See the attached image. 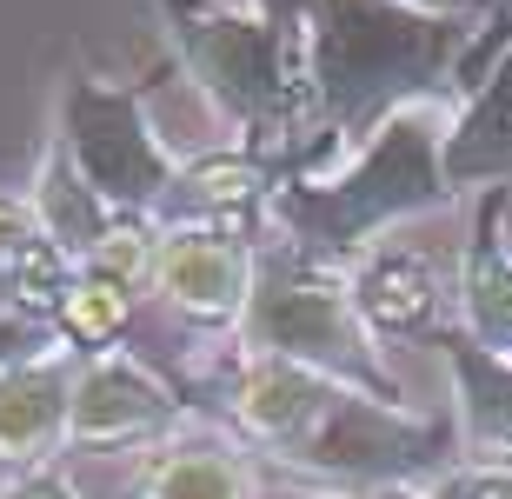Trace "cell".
I'll list each match as a JSON object with an SVG mask.
<instances>
[{
    "label": "cell",
    "instance_id": "cell-20",
    "mask_svg": "<svg viewBox=\"0 0 512 499\" xmlns=\"http://www.w3.org/2000/svg\"><path fill=\"white\" fill-rule=\"evenodd\" d=\"M247 7H253V14H266V20H286V27H293L306 0H247Z\"/></svg>",
    "mask_w": 512,
    "mask_h": 499
},
{
    "label": "cell",
    "instance_id": "cell-11",
    "mask_svg": "<svg viewBox=\"0 0 512 499\" xmlns=\"http://www.w3.org/2000/svg\"><path fill=\"white\" fill-rule=\"evenodd\" d=\"M20 200H27V213H34L40 240H47L67 267H87V260H94V253L120 233V213L87 187V173L67 160V147H60L54 134H47V147H40L34 180H27Z\"/></svg>",
    "mask_w": 512,
    "mask_h": 499
},
{
    "label": "cell",
    "instance_id": "cell-9",
    "mask_svg": "<svg viewBox=\"0 0 512 499\" xmlns=\"http://www.w3.org/2000/svg\"><path fill=\"white\" fill-rule=\"evenodd\" d=\"M346 287H353V307L373 327V340H433L446 327V287L426 253L413 247H373L346 267Z\"/></svg>",
    "mask_w": 512,
    "mask_h": 499
},
{
    "label": "cell",
    "instance_id": "cell-15",
    "mask_svg": "<svg viewBox=\"0 0 512 499\" xmlns=\"http://www.w3.org/2000/svg\"><path fill=\"white\" fill-rule=\"evenodd\" d=\"M67 280H74V267L40 240L27 200L0 193V307L27 313V320H54Z\"/></svg>",
    "mask_w": 512,
    "mask_h": 499
},
{
    "label": "cell",
    "instance_id": "cell-17",
    "mask_svg": "<svg viewBox=\"0 0 512 499\" xmlns=\"http://www.w3.org/2000/svg\"><path fill=\"white\" fill-rule=\"evenodd\" d=\"M426 499H512V466H479V460H453L439 466L433 480H419Z\"/></svg>",
    "mask_w": 512,
    "mask_h": 499
},
{
    "label": "cell",
    "instance_id": "cell-6",
    "mask_svg": "<svg viewBox=\"0 0 512 499\" xmlns=\"http://www.w3.org/2000/svg\"><path fill=\"white\" fill-rule=\"evenodd\" d=\"M187 433V400L127 346L87 353L74 366V420L67 446H167Z\"/></svg>",
    "mask_w": 512,
    "mask_h": 499
},
{
    "label": "cell",
    "instance_id": "cell-5",
    "mask_svg": "<svg viewBox=\"0 0 512 499\" xmlns=\"http://www.w3.org/2000/svg\"><path fill=\"white\" fill-rule=\"evenodd\" d=\"M54 140L120 220H153L160 227L187 160L160 140V127L147 114V87H120V80L74 67L54 94Z\"/></svg>",
    "mask_w": 512,
    "mask_h": 499
},
{
    "label": "cell",
    "instance_id": "cell-8",
    "mask_svg": "<svg viewBox=\"0 0 512 499\" xmlns=\"http://www.w3.org/2000/svg\"><path fill=\"white\" fill-rule=\"evenodd\" d=\"M74 346H34L0 366V466L34 473L67 453V420H74Z\"/></svg>",
    "mask_w": 512,
    "mask_h": 499
},
{
    "label": "cell",
    "instance_id": "cell-14",
    "mask_svg": "<svg viewBox=\"0 0 512 499\" xmlns=\"http://www.w3.org/2000/svg\"><path fill=\"white\" fill-rule=\"evenodd\" d=\"M140 499H260V466L240 440L180 433L140 466Z\"/></svg>",
    "mask_w": 512,
    "mask_h": 499
},
{
    "label": "cell",
    "instance_id": "cell-16",
    "mask_svg": "<svg viewBox=\"0 0 512 499\" xmlns=\"http://www.w3.org/2000/svg\"><path fill=\"white\" fill-rule=\"evenodd\" d=\"M127 320H133V287H120V280H107L94 267H74V280H67V293H60V307H54L60 346H74L80 360L107 353V346H120Z\"/></svg>",
    "mask_w": 512,
    "mask_h": 499
},
{
    "label": "cell",
    "instance_id": "cell-1",
    "mask_svg": "<svg viewBox=\"0 0 512 499\" xmlns=\"http://www.w3.org/2000/svg\"><path fill=\"white\" fill-rule=\"evenodd\" d=\"M459 100H413L326 173H280L266 193V220L326 267H353L360 253L386 247V233L433 207H453L446 180V127Z\"/></svg>",
    "mask_w": 512,
    "mask_h": 499
},
{
    "label": "cell",
    "instance_id": "cell-18",
    "mask_svg": "<svg viewBox=\"0 0 512 499\" xmlns=\"http://www.w3.org/2000/svg\"><path fill=\"white\" fill-rule=\"evenodd\" d=\"M0 499H80V486L60 466H34V473H14V480L0 486Z\"/></svg>",
    "mask_w": 512,
    "mask_h": 499
},
{
    "label": "cell",
    "instance_id": "cell-12",
    "mask_svg": "<svg viewBox=\"0 0 512 499\" xmlns=\"http://www.w3.org/2000/svg\"><path fill=\"white\" fill-rule=\"evenodd\" d=\"M433 346L453 366V393H459V460L479 466H512V360L486 353L479 340L446 320L433 333Z\"/></svg>",
    "mask_w": 512,
    "mask_h": 499
},
{
    "label": "cell",
    "instance_id": "cell-21",
    "mask_svg": "<svg viewBox=\"0 0 512 499\" xmlns=\"http://www.w3.org/2000/svg\"><path fill=\"white\" fill-rule=\"evenodd\" d=\"M366 499H426L419 486H380V493H366Z\"/></svg>",
    "mask_w": 512,
    "mask_h": 499
},
{
    "label": "cell",
    "instance_id": "cell-10",
    "mask_svg": "<svg viewBox=\"0 0 512 499\" xmlns=\"http://www.w3.org/2000/svg\"><path fill=\"white\" fill-rule=\"evenodd\" d=\"M506 187L486 193L473 213V233H466V253H459V287H453V327L466 340H479L486 353L512 360V247L506 233Z\"/></svg>",
    "mask_w": 512,
    "mask_h": 499
},
{
    "label": "cell",
    "instance_id": "cell-4",
    "mask_svg": "<svg viewBox=\"0 0 512 499\" xmlns=\"http://www.w3.org/2000/svg\"><path fill=\"white\" fill-rule=\"evenodd\" d=\"M233 333H240V353L306 366V373H320L346 393H366L380 406H406L380 360V340L353 307L346 267H326L300 247H260V280H253V300Z\"/></svg>",
    "mask_w": 512,
    "mask_h": 499
},
{
    "label": "cell",
    "instance_id": "cell-3",
    "mask_svg": "<svg viewBox=\"0 0 512 499\" xmlns=\"http://www.w3.org/2000/svg\"><path fill=\"white\" fill-rule=\"evenodd\" d=\"M153 7L167 20V40L200 100L247 140V154L266 160V147H280L306 120L300 27L233 0H153Z\"/></svg>",
    "mask_w": 512,
    "mask_h": 499
},
{
    "label": "cell",
    "instance_id": "cell-13",
    "mask_svg": "<svg viewBox=\"0 0 512 499\" xmlns=\"http://www.w3.org/2000/svg\"><path fill=\"white\" fill-rule=\"evenodd\" d=\"M446 180H453V193L512 187V47L493 74L453 107V127H446Z\"/></svg>",
    "mask_w": 512,
    "mask_h": 499
},
{
    "label": "cell",
    "instance_id": "cell-7",
    "mask_svg": "<svg viewBox=\"0 0 512 499\" xmlns=\"http://www.w3.org/2000/svg\"><path fill=\"white\" fill-rule=\"evenodd\" d=\"M260 280V247L240 227H160L153 287L193 327H240Z\"/></svg>",
    "mask_w": 512,
    "mask_h": 499
},
{
    "label": "cell",
    "instance_id": "cell-19",
    "mask_svg": "<svg viewBox=\"0 0 512 499\" xmlns=\"http://www.w3.org/2000/svg\"><path fill=\"white\" fill-rule=\"evenodd\" d=\"M399 7H413V14H433V20H466L479 0H399Z\"/></svg>",
    "mask_w": 512,
    "mask_h": 499
},
{
    "label": "cell",
    "instance_id": "cell-2",
    "mask_svg": "<svg viewBox=\"0 0 512 499\" xmlns=\"http://www.w3.org/2000/svg\"><path fill=\"white\" fill-rule=\"evenodd\" d=\"M300 80L306 120L333 147H360L380 120L413 100H439L459 87L466 34L459 20L413 14L399 0H306L300 7Z\"/></svg>",
    "mask_w": 512,
    "mask_h": 499
},
{
    "label": "cell",
    "instance_id": "cell-22",
    "mask_svg": "<svg viewBox=\"0 0 512 499\" xmlns=\"http://www.w3.org/2000/svg\"><path fill=\"white\" fill-rule=\"evenodd\" d=\"M493 7H512V0H493Z\"/></svg>",
    "mask_w": 512,
    "mask_h": 499
}]
</instances>
